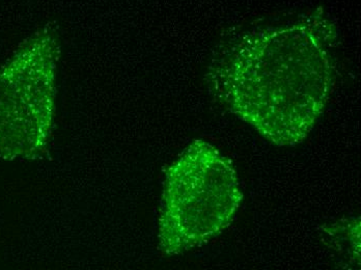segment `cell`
Returning <instances> with one entry per match:
<instances>
[{"instance_id": "obj_1", "label": "cell", "mask_w": 361, "mask_h": 270, "mask_svg": "<svg viewBox=\"0 0 361 270\" xmlns=\"http://www.w3.org/2000/svg\"><path fill=\"white\" fill-rule=\"evenodd\" d=\"M302 30L250 34L213 61L218 99L276 146L300 144L324 109L334 76L331 37Z\"/></svg>"}, {"instance_id": "obj_2", "label": "cell", "mask_w": 361, "mask_h": 270, "mask_svg": "<svg viewBox=\"0 0 361 270\" xmlns=\"http://www.w3.org/2000/svg\"><path fill=\"white\" fill-rule=\"evenodd\" d=\"M242 200L231 161L209 142L193 140L165 174L158 247L177 256L202 247L230 226Z\"/></svg>"}]
</instances>
